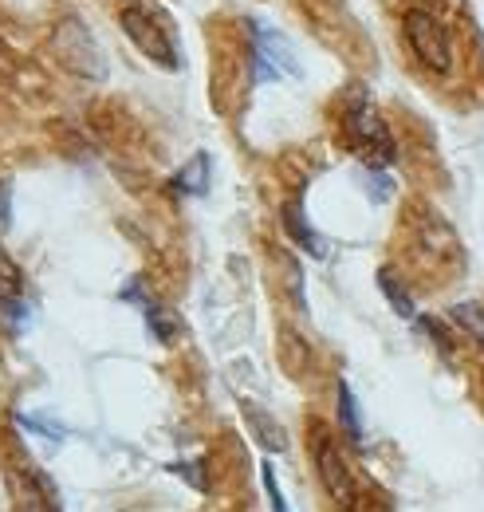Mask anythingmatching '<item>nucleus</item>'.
<instances>
[{
  "mask_svg": "<svg viewBox=\"0 0 484 512\" xmlns=\"http://www.w3.org/2000/svg\"><path fill=\"white\" fill-rule=\"evenodd\" d=\"M347 134H351L355 150L366 158V166H374V170L390 166L398 158V146H394L390 130L378 119V111H374V103H370V95L363 87H355V95L347 103Z\"/></svg>",
  "mask_w": 484,
  "mask_h": 512,
  "instance_id": "nucleus-1",
  "label": "nucleus"
},
{
  "mask_svg": "<svg viewBox=\"0 0 484 512\" xmlns=\"http://www.w3.org/2000/svg\"><path fill=\"white\" fill-rule=\"evenodd\" d=\"M52 48L60 56L67 71H75L79 79H107V56L95 40V32L79 20V16H63L52 32Z\"/></svg>",
  "mask_w": 484,
  "mask_h": 512,
  "instance_id": "nucleus-2",
  "label": "nucleus"
},
{
  "mask_svg": "<svg viewBox=\"0 0 484 512\" xmlns=\"http://www.w3.org/2000/svg\"><path fill=\"white\" fill-rule=\"evenodd\" d=\"M122 32L130 36V44L146 56V60H154L158 67H166V71H178L182 60H178V48H174V40H170V32L162 28V20L158 16H150L146 8H122Z\"/></svg>",
  "mask_w": 484,
  "mask_h": 512,
  "instance_id": "nucleus-3",
  "label": "nucleus"
},
{
  "mask_svg": "<svg viewBox=\"0 0 484 512\" xmlns=\"http://www.w3.org/2000/svg\"><path fill=\"white\" fill-rule=\"evenodd\" d=\"M406 40H410L414 56H418L425 67H433V71H449V67H453L449 32H445V24H441L433 12H425V8L406 12Z\"/></svg>",
  "mask_w": 484,
  "mask_h": 512,
  "instance_id": "nucleus-4",
  "label": "nucleus"
},
{
  "mask_svg": "<svg viewBox=\"0 0 484 512\" xmlns=\"http://www.w3.org/2000/svg\"><path fill=\"white\" fill-rule=\"evenodd\" d=\"M315 469H319L323 489H327L343 509H351V501H355V481H351V469H347L339 446H335L327 434L315 438Z\"/></svg>",
  "mask_w": 484,
  "mask_h": 512,
  "instance_id": "nucleus-5",
  "label": "nucleus"
},
{
  "mask_svg": "<svg viewBox=\"0 0 484 512\" xmlns=\"http://www.w3.org/2000/svg\"><path fill=\"white\" fill-rule=\"evenodd\" d=\"M256 32V48H252V64H256V83H268V79H280V75H296V56L288 52L284 36L264 28V24H252Z\"/></svg>",
  "mask_w": 484,
  "mask_h": 512,
  "instance_id": "nucleus-6",
  "label": "nucleus"
},
{
  "mask_svg": "<svg viewBox=\"0 0 484 512\" xmlns=\"http://www.w3.org/2000/svg\"><path fill=\"white\" fill-rule=\"evenodd\" d=\"M0 320L12 331H20V323L28 320V304H24V276L16 272V264L8 256H0Z\"/></svg>",
  "mask_w": 484,
  "mask_h": 512,
  "instance_id": "nucleus-7",
  "label": "nucleus"
},
{
  "mask_svg": "<svg viewBox=\"0 0 484 512\" xmlns=\"http://www.w3.org/2000/svg\"><path fill=\"white\" fill-rule=\"evenodd\" d=\"M280 221H284V233H288V237H292L307 256H315V260H323V256H327V245H323V237L311 229V221L303 217L300 201H288V205H284V213H280Z\"/></svg>",
  "mask_w": 484,
  "mask_h": 512,
  "instance_id": "nucleus-8",
  "label": "nucleus"
},
{
  "mask_svg": "<svg viewBox=\"0 0 484 512\" xmlns=\"http://www.w3.org/2000/svg\"><path fill=\"white\" fill-rule=\"evenodd\" d=\"M126 300H138L142 304V316H146V323H150V331L162 339V343H174L178 339V331H182V323H178V316L174 312H166L158 300H150V296H142L138 292V284H130L126 292H122Z\"/></svg>",
  "mask_w": 484,
  "mask_h": 512,
  "instance_id": "nucleus-9",
  "label": "nucleus"
},
{
  "mask_svg": "<svg viewBox=\"0 0 484 512\" xmlns=\"http://www.w3.org/2000/svg\"><path fill=\"white\" fill-rule=\"evenodd\" d=\"M174 190L185 193V197H197V193L209 190V154H193L185 162L178 178H174Z\"/></svg>",
  "mask_w": 484,
  "mask_h": 512,
  "instance_id": "nucleus-10",
  "label": "nucleus"
},
{
  "mask_svg": "<svg viewBox=\"0 0 484 512\" xmlns=\"http://www.w3.org/2000/svg\"><path fill=\"white\" fill-rule=\"evenodd\" d=\"M339 430L347 434L351 446H363V418H359V402L351 394V386L339 383Z\"/></svg>",
  "mask_w": 484,
  "mask_h": 512,
  "instance_id": "nucleus-11",
  "label": "nucleus"
},
{
  "mask_svg": "<svg viewBox=\"0 0 484 512\" xmlns=\"http://www.w3.org/2000/svg\"><path fill=\"white\" fill-rule=\"evenodd\" d=\"M378 288H382V296L390 300V308H394V316H402V320H418V312H414V300H410V292L398 284V276L390 272V268H382L378 272Z\"/></svg>",
  "mask_w": 484,
  "mask_h": 512,
  "instance_id": "nucleus-12",
  "label": "nucleus"
},
{
  "mask_svg": "<svg viewBox=\"0 0 484 512\" xmlns=\"http://www.w3.org/2000/svg\"><path fill=\"white\" fill-rule=\"evenodd\" d=\"M244 414H248V422H252V430H256V438L264 442L268 449H284L288 446V438H284V430L264 414V410H256V406H248L244 402Z\"/></svg>",
  "mask_w": 484,
  "mask_h": 512,
  "instance_id": "nucleus-13",
  "label": "nucleus"
},
{
  "mask_svg": "<svg viewBox=\"0 0 484 512\" xmlns=\"http://www.w3.org/2000/svg\"><path fill=\"white\" fill-rule=\"evenodd\" d=\"M449 320L457 323L465 335H473L477 343H484V308L481 304H453V308H449Z\"/></svg>",
  "mask_w": 484,
  "mask_h": 512,
  "instance_id": "nucleus-14",
  "label": "nucleus"
},
{
  "mask_svg": "<svg viewBox=\"0 0 484 512\" xmlns=\"http://www.w3.org/2000/svg\"><path fill=\"white\" fill-rule=\"evenodd\" d=\"M260 481H264V493H268V509H272V512H292V509H288L284 489H280V481H276V473H272V465H264V469H260Z\"/></svg>",
  "mask_w": 484,
  "mask_h": 512,
  "instance_id": "nucleus-15",
  "label": "nucleus"
},
{
  "mask_svg": "<svg viewBox=\"0 0 484 512\" xmlns=\"http://www.w3.org/2000/svg\"><path fill=\"white\" fill-rule=\"evenodd\" d=\"M170 473H174V477H182V481H189L197 493H205V489H209V481H205V473H201V461H174V465H170Z\"/></svg>",
  "mask_w": 484,
  "mask_h": 512,
  "instance_id": "nucleus-16",
  "label": "nucleus"
},
{
  "mask_svg": "<svg viewBox=\"0 0 484 512\" xmlns=\"http://www.w3.org/2000/svg\"><path fill=\"white\" fill-rule=\"evenodd\" d=\"M366 190H370L374 201H386V197L394 193V186H390V178H386L382 170H374V166H370V174H366Z\"/></svg>",
  "mask_w": 484,
  "mask_h": 512,
  "instance_id": "nucleus-17",
  "label": "nucleus"
},
{
  "mask_svg": "<svg viewBox=\"0 0 484 512\" xmlns=\"http://www.w3.org/2000/svg\"><path fill=\"white\" fill-rule=\"evenodd\" d=\"M12 225V182L0 178V233H8Z\"/></svg>",
  "mask_w": 484,
  "mask_h": 512,
  "instance_id": "nucleus-18",
  "label": "nucleus"
}]
</instances>
